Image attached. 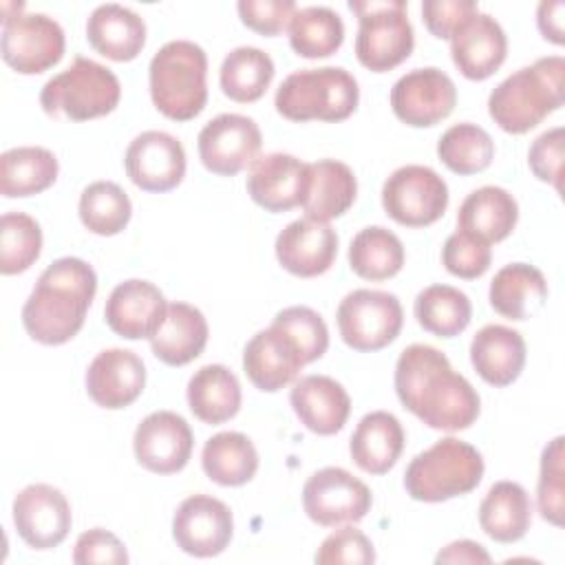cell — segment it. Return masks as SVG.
<instances>
[{
  "instance_id": "1",
  "label": "cell",
  "mask_w": 565,
  "mask_h": 565,
  "mask_svg": "<svg viewBox=\"0 0 565 565\" xmlns=\"http://www.w3.org/2000/svg\"><path fill=\"white\" fill-rule=\"evenodd\" d=\"M395 393L404 408L435 430L470 428L481 411L472 384L455 373L448 358L430 344H411L399 353Z\"/></svg>"
},
{
  "instance_id": "2",
  "label": "cell",
  "mask_w": 565,
  "mask_h": 565,
  "mask_svg": "<svg viewBox=\"0 0 565 565\" xmlns=\"http://www.w3.org/2000/svg\"><path fill=\"white\" fill-rule=\"evenodd\" d=\"M97 291L95 269L75 256L53 260L22 307L24 331L40 344L57 347L79 333Z\"/></svg>"
},
{
  "instance_id": "3",
  "label": "cell",
  "mask_w": 565,
  "mask_h": 565,
  "mask_svg": "<svg viewBox=\"0 0 565 565\" xmlns=\"http://www.w3.org/2000/svg\"><path fill=\"white\" fill-rule=\"evenodd\" d=\"M565 60L561 55L539 57L508 75L488 97V113L494 124L510 132L523 135L536 128L550 113L563 106Z\"/></svg>"
},
{
  "instance_id": "4",
  "label": "cell",
  "mask_w": 565,
  "mask_h": 565,
  "mask_svg": "<svg viewBox=\"0 0 565 565\" xmlns=\"http://www.w3.org/2000/svg\"><path fill=\"white\" fill-rule=\"evenodd\" d=\"M150 97L174 121L194 119L207 102V55L190 40L166 42L150 60Z\"/></svg>"
},
{
  "instance_id": "5",
  "label": "cell",
  "mask_w": 565,
  "mask_h": 565,
  "mask_svg": "<svg viewBox=\"0 0 565 565\" xmlns=\"http://www.w3.org/2000/svg\"><path fill=\"white\" fill-rule=\"evenodd\" d=\"M360 102L355 77L342 66L300 68L276 90V110L289 121H342Z\"/></svg>"
},
{
  "instance_id": "6",
  "label": "cell",
  "mask_w": 565,
  "mask_h": 565,
  "mask_svg": "<svg viewBox=\"0 0 565 565\" xmlns=\"http://www.w3.org/2000/svg\"><path fill=\"white\" fill-rule=\"evenodd\" d=\"M483 477L481 452L457 437H444L411 459L404 488L411 499L439 503L472 492Z\"/></svg>"
},
{
  "instance_id": "7",
  "label": "cell",
  "mask_w": 565,
  "mask_h": 565,
  "mask_svg": "<svg viewBox=\"0 0 565 565\" xmlns=\"http://www.w3.org/2000/svg\"><path fill=\"white\" fill-rule=\"evenodd\" d=\"M119 97L121 86L117 75L108 66L77 55L68 68L42 86L40 106L53 119L88 121L113 113Z\"/></svg>"
},
{
  "instance_id": "8",
  "label": "cell",
  "mask_w": 565,
  "mask_h": 565,
  "mask_svg": "<svg viewBox=\"0 0 565 565\" xmlns=\"http://www.w3.org/2000/svg\"><path fill=\"white\" fill-rule=\"evenodd\" d=\"M349 9L358 15L355 57L364 68L384 73L408 60L415 33L404 0H351Z\"/></svg>"
},
{
  "instance_id": "9",
  "label": "cell",
  "mask_w": 565,
  "mask_h": 565,
  "mask_svg": "<svg viewBox=\"0 0 565 565\" xmlns=\"http://www.w3.org/2000/svg\"><path fill=\"white\" fill-rule=\"evenodd\" d=\"M335 320L347 347L353 351H380L399 335L404 311L395 294L355 289L340 300Z\"/></svg>"
},
{
  "instance_id": "10",
  "label": "cell",
  "mask_w": 565,
  "mask_h": 565,
  "mask_svg": "<svg viewBox=\"0 0 565 565\" xmlns=\"http://www.w3.org/2000/svg\"><path fill=\"white\" fill-rule=\"evenodd\" d=\"M386 214L406 227H426L439 221L448 207V185L428 166L397 168L382 185Z\"/></svg>"
},
{
  "instance_id": "11",
  "label": "cell",
  "mask_w": 565,
  "mask_h": 565,
  "mask_svg": "<svg viewBox=\"0 0 565 565\" xmlns=\"http://www.w3.org/2000/svg\"><path fill=\"white\" fill-rule=\"evenodd\" d=\"M64 31L46 13H15L2 18V60L22 75H38L64 55Z\"/></svg>"
},
{
  "instance_id": "12",
  "label": "cell",
  "mask_w": 565,
  "mask_h": 565,
  "mask_svg": "<svg viewBox=\"0 0 565 565\" xmlns=\"http://www.w3.org/2000/svg\"><path fill=\"white\" fill-rule=\"evenodd\" d=\"M371 503L369 486L338 466L316 470L302 488V508L322 527L358 523L366 516Z\"/></svg>"
},
{
  "instance_id": "13",
  "label": "cell",
  "mask_w": 565,
  "mask_h": 565,
  "mask_svg": "<svg viewBox=\"0 0 565 565\" xmlns=\"http://www.w3.org/2000/svg\"><path fill=\"white\" fill-rule=\"evenodd\" d=\"M455 82L435 66L415 68L402 75L391 88L395 117L413 128H428L444 121L455 110Z\"/></svg>"
},
{
  "instance_id": "14",
  "label": "cell",
  "mask_w": 565,
  "mask_h": 565,
  "mask_svg": "<svg viewBox=\"0 0 565 565\" xmlns=\"http://www.w3.org/2000/svg\"><path fill=\"white\" fill-rule=\"evenodd\" d=\"M263 135L252 117L223 113L210 119L196 139L203 166L221 177H232L258 159Z\"/></svg>"
},
{
  "instance_id": "15",
  "label": "cell",
  "mask_w": 565,
  "mask_h": 565,
  "mask_svg": "<svg viewBox=\"0 0 565 565\" xmlns=\"http://www.w3.org/2000/svg\"><path fill=\"white\" fill-rule=\"evenodd\" d=\"M232 534V510L210 494H192L174 510L172 536L190 556L210 558L221 554L230 545Z\"/></svg>"
},
{
  "instance_id": "16",
  "label": "cell",
  "mask_w": 565,
  "mask_h": 565,
  "mask_svg": "<svg viewBox=\"0 0 565 565\" xmlns=\"http://www.w3.org/2000/svg\"><path fill=\"white\" fill-rule=\"evenodd\" d=\"M73 523L71 505L62 490L49 483H31L13 499V525L33 550L57 547Z\"/></svg>"
},
{
  "instance_id": "17",
  "label": "cell",
  "mask_w": 565,
  "mask_h": 565,
  "mask_svg": "<svg viewBox=\"0 0 565 565\" xmlns=\"http://www.w3.org/2000/svg\"><path fill=\"white\" fill-rule=\"evenodd\" d=\"M132 448L139 466L154 475H174L185 468L194 448L190 424L172 411H154L135 430Z\"/></svg>"
},
{
  "instance_id": "18",
  "label": "cell",
  "mask_w": 565,
  "mask_h": 565,
  "mask_svg": "<svg viewBox=\"0 0 565 565\" xmlns=\"http://www.w3.org/2000/svg\"><path fill=\"white\" fill-rule=\"evenodd\" d=\"M126 174L146 192H168L185 177V150L163 130H146L126 148Z\"/></svg>"
},
{
  "instance_id": "19",
  "label": "cell",
  "mask_w": 565,
  "mask_h": 565,
  "mask_svg": "<svg viewBox=\"0 0 565 565\" xmlns=\"http://www.w3.org/2000/svg\"><path fill=\"white\" fill-rule=\"evenodd\" d=\"M309 181V163L287 152L258 157L247 172V194L267 212H287L302 205Z\"/></svg>"
},
{
  "instance_id": "20",
  "label": "cell",
  "mask_w": 565,
  "mask_h": 565,
  "mask_svg": "<svg viewBox=\"0 0 565 565\" xmlns=\"http://www.w3.org/2000/svg\"><path fill=\"white\" fill-rule=\"evenodd\" d=\"M276 258L289 274L313 278L324 274L338 256V234L324 221L298 218L276 236Z\"/></svg>"
},
{
  "instance_id": "21",
  "label": "cell",
  "mask_w": 565,
  "mask_h": 565,
  "mask_svg": "<svg viewBox=\"0 0 565 565\" xmlns=\"http://www.w3.org/2000/svg\"><path fill=\"white\" fill-rule=\"evenodd\" d=\"M146 386V366L128 349L99 351L86 371L88 397L108 411L130 406Z\"/></svg>"
},
{
  "instance_id": "22",
  "label": "cell",
  "mask_w": 565,
  "mask_h": 565,
  "mask_svg": "<svg viewBox=\"0 0 565 565\" xmlns=\"http://www.w3.org/2000/svg\"><path fill=\"white\" fill-rule=\"evenodd\" d=\"M508 55V38L490 13L470 15L450 38V57L468 79H488Z\"/></svg>"
},
{
  "instance_id": "23",
  "label": "cell",
  "mask_w": 565,
  "mask_h": 565,
  "mask_svg": "<svg viewBox=\"0 0 565 565\" xmlns=\"http://www.w3.org/2000/svg\"><path fill=\"white\" fill-rule=\"evenodd\" d=\"M302 366L305 360L296 342L274 324L252 335L243 349L245 375L265 393H276L291 384Z\"/></svg>"
},
{
  "instance_id": "24",
  "label": "cell",
  "mask_w": 565,
  "mask_h": 565,
  "mask_svg": "<svg viewBox=\"0 0 565 565\" xmlns=\"http://www.w3.org/2000/svg\"><path fill=\"white\" fill-rule=\"evenodd\" d=\"M168 305L159 287L148 280L130 278L119 282L104 307L106 324L126 340L150 338L159 327Z\"/></svg>"
},
{
  "instance_id": "25",
  "label": "cell",
  "mask_w": 565,
  "mask_h": 565,
  "mask_svg": "<svg viewBox=\"0 0 565 565\" xmlns=\"http://www.w3.org/2000/svg\"><path fill=\"white\" fill-rule=\"evenodd\" d=\"M291 408L300 424L316 435H335L351 413V397L340 382L329 375H305L289 393Z\"/></svg>"
},
{
  "instance_id": "26",
  "label": "cell",
  "mask_w": 565,
  "mask_h": 565,
  "mask_svg": "<svg viewBox=\"0 0 565 565\" xmlns=\"http://www.w3.org/2000/svg\"><path fill=\"white\" fill-rule=\"evenodd\" d=\"M207 333V320L194 305L170 302L150 335V347L154 358L163 364L183 366L203 353Z\"/></svg>"
},
{
  "instance_id": "27",
  "label": "cell",
  "mask_w": 565,
  "mask_h": 565,
  "mask_svg": "<svg viewBox=\"0 0 565 565\" xmlns=\"http://www.w3.org/2000/svg\"><path fill=\"white\" fill-rule=\"evenodd\" d=\"M527 349L519 331L505 324H486L470 342V362L479 377L492 386L512 384L525 366Z\"/></svg>"
},
{
  "instance_id": "28",
  "label": "cell",
  "mask_w": 565,
  "mask_h": 565,
  "mask_svg": "<svg viewBox=\"0 0 565 565\" xmlns=\"http://www.w3.org/2000/svg\"><path fill=\"white\" fill-rule=\"evenodd\" d=\"M88 44L113 62L135 60L146 44V22L124 4H99L86 22Z\"/></svg>"
},
{
  "instance_id": "29",
  "label": "cell",
  "mask_w": 565,
  "mask_h": 565,
  "mask_svg": "<svg viewBox=\"0 0 565 565\" xmlns=\"http://www.w3.org/2000/svg\"><path fill=\"white\" fill-rule=\"evenodd\" d=\"M519 221V205L516 199L499 188V185H483L472 190L457 212L459 232L492 245L512 234Z\"/></svg>"
},
{
  "instance_id": "30",
  "label": "cell",
  "mask_w": 565,
  "mask_h": 565,
  "mask_svg": "<svg viewBox=\"0 0 565 565\" xmlns=\"http://www.w3.org/2000/svg\"><path fill=\"white\" fill-rule=\"evenodd\" d=\"M404 428L399 419L386 411L366 413L349 441V452L355 466L369 475L388 472L404 450Z\"/></svg>"
},
{
  "instance_id": "31",
  "label": "cell",
  "mask_w": 565,
  "mask_h": 565,
  "mask_svg": "<svg viewBox=\"0 0 565 565\" xmlns=\"http://www.w3.org/2000/svg\"><path fill=\"white\" fill-rule=\"evenodd\" d=\"M358 181L353 170L335 159L309 163V181L302 199L307 218L331 221L342 216L355 201Z\"/></svg>"
},
{
  "instance_id": "32",
  "label": "cell",
  "mask_w": 565,
  "mask_h": 565,
  "mask_svg": "<svg viewBox=\"0 0 565 565\" xmlns=\"http://www.w3.org/2000/svg\"><path fill=\"white\" fill-rule=\"evenodd\" d=\"M547 300V280L541 269L527 263L501 267L490 282V305L508 320L532 318Z\"/></svg>"
},
{
  "instance_id": "33",
  "label": "cell",
  "mask_w": 565,
  "mask_h": 565,
  "mask_svg": "<svg viewBox=\"0 0 565 565\" xmlns=\"http://www.w3.org/2000/svg\"><path fill=\"white\" fill-rule=\"evenodd\" d=\"M532 523V503L516 481H497L479 505L481 530L499 543L523 539Z\"/></svg>"
},
{
  "instance_id": "34",
  "label": "cell",
  "mask_w": 565,
  "mask_h": 565,
  "mask_svg": "<svg viewBox=\"0 0 565 565\" xmlns=\"http://www.w3.org/2000/svg\"><path fill=\"white\" fill-rule=\"evenodd\" d=\"M188 406L203 424H223L241 408V384L223 364L201 366L188 382Z\"/></svg>"
},
{
  "instance_id": "35",
  "label": "cell",
  "mask_w": 565,
  "mask_h": 565,
  "mask_svg": "<svg viewBox=\"0 0 565 565\" xmlns=\"http://www.w3.org/2000/svg\"><path fill=\"white\" fill-rule=\"evenodd\" d=\"M203 472L218 486H243L258 470V452L252 439L236 430L212 435L201 452Z\"/></svg>"
},
{
  "instance_id": "36",
  "label": "cell",
  "mask_w": 565,
  "mask_h": 565,
  "mask_svg": "<svg viewBox=\"0 0 565 565\" xmlns=\"http://www.w3.org/2000/svg\"><path fill=\"white\" fill-rule=\"evenodd\" d=\"M57 159L40 146H20L0 157V192L7 199L40 194L57 179Z\"/></svg>"
},
{
  "instance_id": "37",
  "label": "cell",
  "mask_w": 565,
  "mask_h": 565,
  "mask_svg": "<svg viewBox=\"0 0 565 565\" xmlns=\"http://www.w3.org/2000/svg\"><path fill=\"white\" fill-rule=\"evenodd\" d=\"M274 60L256 46L232 49L218 71V84L225 97L238 104L256 102L274 79Z\"/></svg>"
},
{
  "instance_id": "38",
  "label": "cell",
  "mask_w": 565,
  "mask_h": 565,
  "mask_svg": "<svg viewBox=\"0 0 565 565\" xmlns=\"http://www.w3.org/2000/svg\"><path fill=\"white\" fill-rule=\"evenodd\" d=\"M404 245L391 230L369 225L349 245V267L364 280H388L404 267Z\"/></svg>"
},
{
  "instance_id": "39",
  "label": "cell",
  "mask_w": 565,
  "mask_h": 565,
  "mask_svg": "<svg viewBox=\"0 0 565 565\" xmlns=\"http://www.w3.org/2000/svg\"><path fill=\"white\" fill-rule=\"evenodd\" d=\"M413 311L419 327L439 338L459 335L472 318L470 298L450 285H430L422 289Z\"/></svg>"
},
{
  "instance_id": "40",
  "label": "cell",
  "mask_w": 565,
  "mask_h": 565,
  "mask_svg": "<svg viewBox=\"0 0 565 565\" xmlns=\"http://www.w3.org/2000/svg\"><path fill=\"white\" fill-rule=\"evenodd\" d=\"M344 42V22L329 7H302L289 20V44L307 60L329 57Z\"/></svg>"
},
{
  "instance_id": "41",
  "label": "cell",
  "mask_w": 565,
  "mask_h": 565,
  "mask_svg": "<svg viewBox=\"0 0 565 565\" xmlns=\"http://www.w3.org/2000/svg\"><path fill=\"white\" fill-rule=\"evenodd\" d=\"M439 161L455 174L483 172L494 159L492 137L477 124L463 121L450 126L437 141Z\"/></svg>"
},
{
  "instance_id": "42",
  "label": "cell",
  "mask_w": 565,
  "mask_h": 565,
  "mask_svg": "<svg viewBox=\"0 0 565 565\" xmlns=\"http://www.w3.org/2000/svg\"><path fill=\"white\" fill-rule=\"evenodd\" d=\"M77 210L84 227L99 236L119 234L132 216V203L115 181H95L86 185Z\"/></svg>"
},
{
  "instance_id": "43",
  "label": "cell",
  "mask_w": 565,
  "mask_h": 565,
  "mask_svg": "<svg viewBox=\"0 0 565 565\" xmlns=\"http://www.w3.org/2000/svg\"><path fill=\"white\" fill-rule=\"evenodd\" d=\"M42 252V230L24 212H7L0 218V271L4 276L26 271Z\"/></svg>"
},
{
  "instance_id": "44",
  "label": "cell",
  "mask_w": 565,
  "mask_h": 565,
  "mask_svg": "<svg viewBox=\"0 0 565 565\" xmlns=\"http://www.w3.org/2000/svg\"><path fill=\"white\" fill-rule=\"evenodd\" d=\"M271 324L285 331L296 342L305 364L320 360L329 349V329L322 316L311 307H302V305L287 307L276 313Z\"/></svg>"
},
{
  "instance_id": "45",
  "label": "cell",
  "mask_w": 565,
  "mask_h": 565,
  "mask_svg": "<svg viewBox=\"0 0 565 565\" xmlns=\"http://www.w3.org/2000/svg\"><path fill=\"white\" fill-rule=\"evenodd\" d=\"M563 437H554L541 455V472H539V512L545 521L561 527L565 514V468H563Z\"/></svg>"
},
{
  "instance_id": "46",
  "label": "cell",
  "mask_w": 565,
  "mask_h": 565,
  "mask_svg": "<svg viewBox=\"0 0 565 565\" xmlns=\"http://www.w3.org/2000/svg\"><path fill=\"white\" fill-rule=\"evenodd\" d=\"M441 263L452 276L472 280L488 271V267L492 263V249H490V245L457 230L444 243Z\"/></svg>"
},
{
  "instance_id": "47",
  "label": "cell",
  "mask_w": 565,
  "mask_h": 565,
  "mask_svg": "<svg viewBox=\"0 0 565 565\" xmlns=\"http://www.w3.org/2000/svg\"><path fill=\"white\" fill-rule=\"evenodd\" d=\"M375 561L373 543L358 527H340L329 534L316 552L318 565H369Z\"/></svg>"
},
{
  "instance_id": "48",
  "label": "cell",
  "mask_w": 565,
  "mask_h": 565,
  "mask_svg": "<svg viewBox=\"0 0 565 565\" xmlns=\"http://www.w3.org/2000/svg\"><path fill=\"white\" fill-rule=\"evenodd\" d=\"M241 22L260 33V35H278L289 26L291 15L296 13L294 0H241L236 4Z\"/></svg>"
},
{
  "instance_id": "49",
  "label": "cell",
  "mask_w": 565,
  "mask_h": 565,
  "mask_svg": "<svg viewBox=\"0 0 565 565\" xmlns=\"http://www.w3.org/2000/svg\"><path fill=\"white\" fill-rule=\"evenodd\" d=\"M563 146H565L563 128L556 126V128H550L543 135H539L527 152V163H530V170L534 172V177L539 181L552 183L556 188V192L563 190V183H561Z\"/></svg>"
},
{
  "instance_id": "50",
  "label": "cell",
  "mask_w": 565,
  "mask_h": 565,
  "mask_svg": "<svg viewBox=\"0 0 565 565\" xmlns=\"http://www.w3.org/2000/svg\"><path fill=\"white\" fill-rule=\"evenodd\" d=\"M477 11L479 9L475 0H424L422 2V20L426 29L439 40H450L452 33Z\"/></svg>"
},
{
  "instance_id": "51",
  "label": "cell",
  "mask_w": 565,
  "mask_h": 565,
  "mask_svg": "<svg viewBox=\"0 0 565 565\" xmlns=\"http://www.w3.org/2000/svg\"><path fill=\"white\" fill-rule=\"evenodd\" d=\"M73 563L77 565H90V563H113V565H126L128 552L124 543L104 527H93L77 536L75 550H73Z\"/></svg>"
},
{
  "instance_id": "52",
  "label": "cell",
  "mask_w": 565,
  "mask_h": 565,
  "mask_svg": "<svg viewBox=\"0 0 565 565\" xmlns=\"http://www.w3.org/2000/svg\"><path fill=\"white\" fill-rule=\"evenodd\" d=\"M563 11H565V2L563 0H543L536 9V24L539 31L545 40H550L552 44H563Z\"/></svg>"
},
{
  "instance_id": "53",
  "label": "cell",
  "mask_w": 565,
  "mask_h": 565,
  "mask_svg": "<svg viewBox=\"0 0 565 565\" xmlns=\"http://www.w3.org/2000/svg\"><path fill=\"white\" fill-rule=\"evenodd\" d=\"M490 554L486 552L483 545L475 543V541H468V539H461V541H455L450 545H446L437 556H435V563H490Z\"/></svg>"
}]
</instances>
